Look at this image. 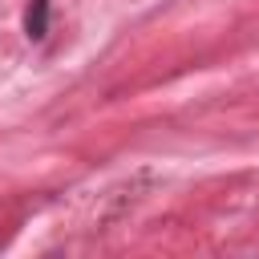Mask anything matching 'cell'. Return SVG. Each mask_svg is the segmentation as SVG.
I'll return each mask as SVG.
<instances>
[{
  "mask_svg": "<svg viewBox=\"0 0 259 259\" xmlns=\"http://www.w3.org/2000/svg\"><path fill=\"white\" fill-rule=\"evenodd\" d=\"M24 32H28V40H45V32H49V0H28Z\"/></svg>",
  "mask_w": 259,
  "mask_h": 259,
  "instance_id": "cell-1",
  "label": "cell"
}]
</instances>
